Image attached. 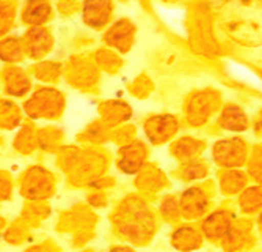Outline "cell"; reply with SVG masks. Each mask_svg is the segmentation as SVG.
Masks as SVG:
<instances>
[]
</instances>
